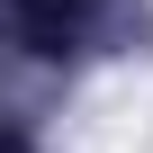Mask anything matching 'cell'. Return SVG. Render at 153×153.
Wrapping results in <instances>:
<instances>
[{"label": "cell", "mask_w": 153, "mask_h": 153, "mask_svg": "<svg viewBox=\"0 0 153 153\" xmlns=\"http://www.w3.org/2000/svg\"><path fill=\"white\" fill-rule=\"evenodd\" d=\"M0 153H27V144H18V135H0Z\"/></svg>", "instance_id": "1"}]
</instances>
